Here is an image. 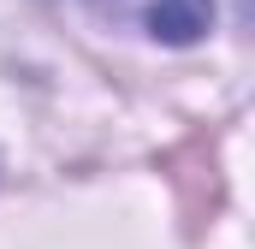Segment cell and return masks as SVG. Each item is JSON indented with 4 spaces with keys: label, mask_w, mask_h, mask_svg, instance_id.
<instances>
[{
    "label": "cell",
    "mask_w": 255,
    "mask_h": 249,
    "mask_svg": "<svg viewBox=\"0 0 255 249\" xmlns=\"http://www.w3.org/2000/svg\"><path fill=\"white\" fill-rule=\"evenodd\" d=\"M95 6L113 12V18H125V24H136L154 42H172V48L196 42L214 24V0H95Z\"/></svg>",
    "instance_id": "cell-1"
}]
</instances>
